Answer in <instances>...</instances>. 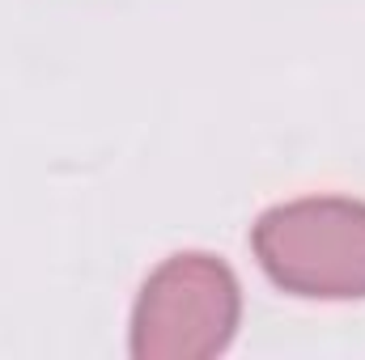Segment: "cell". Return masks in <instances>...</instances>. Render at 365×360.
I'll return each instance as SVG.
<instances>
[{
	"label": "cell",
	"mask_w": 365,
	"mask_h": 360,
	"mask_svg": "<svg viewBox=\"0 0 365 360\" xmlns=\"http://www.w3.org/2000/svg\"><path fill=\"white\" fill-rule=\"evenodd\" d=\"M259 268L293 297L361 301L365 297V203L310 195L259 216L251 233Z\"/></svg>",
	"instance_id": "cell-1"
},
{
	"label": "cell",
	"mask_w": 365,
	"mask_h": 360,
	"mask_svg": "<svg viewBox=\"0 0 365 360\" xmlns=\"http://www.w3.org/2000/svg\"><path fill=\"white\" fill-rule=\"evenodd\" d=\"M242 314L234 271L212 255H170L153 271L132 309L136 360H208L230 348Z\"/></svg>",
	"instance_id": "cell-2"
}]
</instances>
